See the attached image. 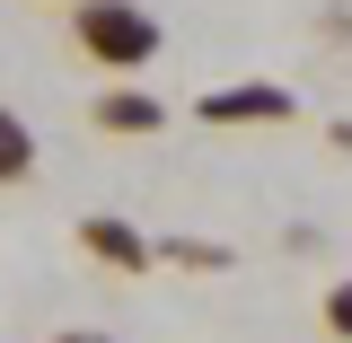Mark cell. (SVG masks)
<instances>
[{"label": "cell", "instance_id": "277c9868", "mask_svg": "<svg viewBox=\"0 0 352 343\" xmlns=\"http://www.w3.org/2000/svg\"><path fill=\"white\" fill-rule=\"evenodd\" d=\"M159 124H168V106L150 88H106L97 97V132H115V141H150Z\"/></svg>", "mask_w": 352, "mask_h": 343}, {"label": "cell", "instance_id": "52a82bcc", "mask_svg": "<svg viewBox=\"0 0 352 343\" xmlns=\"http://www.w3.org/2000/svg\"><path fill=\"white\" fill-rule=\"evenodd\" d=\"M326 335H335V343H352V273L326 291Z\"/></svg>", "mask_w": 352, "mask_h": 343}, {"label": "cell", "instance_id": "5b68a950", "mask_svg": "<svg viewBox=\"0 0 352 343\" xmlns=\"http://www.w3.org/2000/svg\"><path fill=\"white\" fill-rule=\"evenodd\" d=\"M27 176H36V132H27V115L0 106V185H27Z\"/></svg>", "mask_w": 352, "mask_h": 343}, {"label": "cell", "instance_id": "6da1fadb", "mask_svg": "<svg viewBox=\"0 0 352 343\" xmlns=\"http://www.w3.org/2000/svg\"><path fill=\"white\" fill-rule=\"evenodd\" d=\"M71 44L106 71H150L168 36H159V18L141 0H71Z\"/></svg>", "mask_w": 352, "mask_h": 343}, {"label": "cell", "instance_id": "3957f363", "mask_svg": "<svg viewBox=\"0 0 352 343\" xmlns=\"http://www.w3.org/2000/svg\"><path fill=\"white\" fill-rule=\"evenodd\" d=\"M80 247L106 264V273H150V264H159L141 229H124V220H106V212H97V220H80Z\"/></svg>", "mask_w": 352, "mask_h": 343}, {"label": "cell", "instance_id": "ba28073f", "mask_svg": "<svg viewBox=\"0 0 352 343\" xmlns=\"http://www.w3.org/2000/svg\"><path fill=\"white\" fill-rule=\"evenodd\" d=\"M53 343H115V335H88V326H71V335H53Z\"/></svg>", "mask_w": 352, "mask_h": 343}, {"label": "cell", "instance_id": "7a4b0ae2", "mask_svg": "<svg viewBox=\"0 0 352 343\" xmlns=\"http://www.w3.org/2000/svg\"><path fill=\"white\" fill-rule=\"evenodd\" d=\"M194 115L203 124H291L300 106H291V88H212V97H194Z\"/></svg>", "mask_w": 352, "mask_h": 343}, {"label": "cell", "instance_id": "8992f818", "mask_svg": "<svg viewBox=\"0 0 352 343\" xmlns=\"http://www.w3.org/2000/svg\"><path fill=\"white\" fill-rule=\"evenodd\" d=\"M150 256H168V264H194V273H229V247H203V238H168V247H150Z\"/></svg>", "mask_w": 352, "mask_h": 343}]
</instances>
